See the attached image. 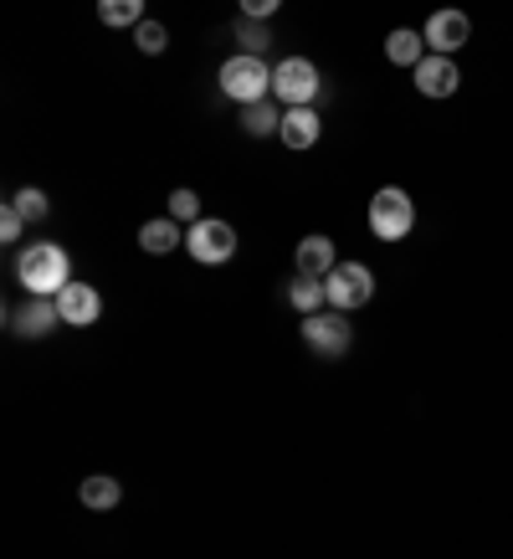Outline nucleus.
<instances>
[{
  "label": "nucleus",
  "instance_id": "nucleus-9",
  "mask_svg": "<svg viewBox=\"0 0 513 559\" xmlns=\"http://www.w3.org/2000/svg\"><path fill=\"white\" fill-rule=\"evenodd\" d=\"M421 36H427V47L437 51V57H452L457 47H467V36H473V21H467V11H437V16L421 26Z\"/></svg>",
  "mask_w": 513,
  "mask_h": 559
},
{
  "label": "nucleus",
  "instance_id": "nucleus-15",
  "mask_svg": "<svg viewBox=\"0 0 513 559\" xmlns=\"http://www.w3.org/2000/svg\"><path fill=\"white\" fill-rule=\"evenodd\" d=\"M77 498H83V509H93V513H114L123 503V483L108 473H93V477H83Z\"/></svg>",
  "mask_w": 513,
  "mask_h": 559
},
{
  "label": "nucleus",
  "instance_id": "nucleus-14",
  "mask_svg": "<svg viewBox=\"0 0 513 559\" xmlns=\"http://www.w3.org/2000/svg\"><path fill=\"white\" fill-rule=\"evenodd\" d=\"M293 262H298L303 277H329V272L339 267V252H334V241L329 237H303L298 241V252H293Z\"/></svg>",
  "mask_w": 513,
  "mask_h": 559
},
{
  "label": "nucleus",
  "instance_id": "nucleus-13",
  "mask_svg": "<svg viewBox=\"0 0 513 559\" xmlns=\"http://www.w3.org/2000/svg\"><path fill=\"white\" fill-rule=\"evenodd\" d=\"M139 247H144L150 257H170L175 247H186V226L170 221V216H154V221L139 226Z\"/></svg>",
  "mask_w": 513,
  "mask_h": 559
},
{
  "label": "nucleus",
  "instance_id": "nucleus-12",
  "mask_svg": "<svg viewBox=\"0 0 513 559\" xmlns=\"http://www.w3.org/2000/svg\"><path fill=\"white\" fill-rule=\"evenodd\" d=\"M319 134H324L319 108H288V114H283V129H277V139H283L288 150H313Z\"/></svg>",
  "mask_w": 513,
  "mask_h": 559
},
{
  "label": "nucleus",
  "instance_id": "nucleus-1",
  "mask_svg": "<svg viewBox=\"0 0 513 559\" xmlns=\"http://www.w3.org/2000/svg\"><path fill=\"white\" fill-rule=\"evenodd\" d=\"M16 283L26 288V298H57L72 283V262L57 241H32L16 257Z\"/></svg>",
  "mask_w": 513,
  "mask_h": 559
},
{
  "label": "nucleus",
  "instance_id": "nucleus-5",
  "mask_svg": "<svg viewBox=\"0 0 513 559\" xmlns=\"http://www.w3.org/2000/svg\"><path fill=\"white\" fill-rule=\"evenodd\" d=\"M324 288H329V308L359 313V308L375 298V272L365 267V262H339V267L324 277Z\"/></svg>",
  "mask_w": 513,
  "mask_h": 559
},
{
  "label": "nucleus",
  "instance_id": "nucleus-2",
  "mask_svg": "<svg viewBox=\"0 0 513 559\" xmlns=\"http://www.w3.org/2000/svg\"><path fill=\"white\" fill-rule=\"evenodd\" d=\"M216 83H222V93L231 103H241V108L267 103V93H273V62H262V57H247V51H237V57H226V62H222Z\"/></svg>",
  "mask_w": 513,
  "mask_h": 559
},
{
  "label": "nucleus",
  "instance_id": "nucleus-11",
  "mask_svg": "<svg viewBox=\"0 0 513 559\" xmlns=\"http://www.w3.org/2000/svg\"><path fill=\"white\" fill-rule=\"evenodd\" d=\"M57 313H62V323H72V329L98 323V313H103L98 288H87V283H68V288L57 293Z\"/></svg>",
  "mask_w": 513,
  "mask_h": 559
},
{
  "label": "nucleus",
  "instance_id": "nucleus-25",
  "mask_svg": "<svg viewBox=\"0 0 513 559\" xmlns=\"http://www.w3.org/2000/svg\"><path fill=\"white\" fill-rule=\"evenodd\" d=\"M241 16H247V21H273L277 16V0H241Z\"/></svg>",
  "mask_w": 513,
  "mask_h": 559
},
{
  "label": "nucleus",
  "instance_id": "nucleus-24",
  "mask_svg": "<svg viewBox=\"0 0 513 559\" xmlns=\"http://www.w3.org/2000/svg\"><path fill=\"white\" fill-rule=\"evenodd\" d=\"M21 231H26V221H21L16 211L5 205V211H0V241H5V247H16V241H21Z\"/></svg>",
  "mask_w": 513,
  "mask_h": 559
},
{
  "label": "nucleus",
  "instance_id": "nucleus-19",
  "mask_svg": "<svg viewBox=\"0 0 513 559\" xmlns=\"http://www.w3.org/2000/svg\"><path fill=\"white\" fill-rule=\"evenodd\" d=\"M241 129H247L252 139L277 134V129H283V114H277V103H252V108H241Z\"/></svg>",
  "mask_w": 513,
  "mask_h": 559
},
{
  "label": "nucleus",
  "instance_id": "nucleus-3",
  "mask_svg": "<svg viewBox=\"0 0 513 559\" xmlns=\"http://www.w3.org/2000/svg\"><path fill=\"white\" fill-rule=\"evenodd\" d=\"M410 226H416L410 195L401 186H380L375 195H370V231H375L380 241H406Z\"/></svg>",
  "mask_w": 513,
  "mask_h": 559
},
{
  "label": "nucleus",
  "instance_id": "nucleus-16",
  "mask_svg": "<svg viewBox=\"0 0 513 559\" xmlns=\"http://www.w3.org/2000/svg\"><path fill=\"white\" fill-rule=\"evenodd\" d=\"M385 57H391L395 68H421V62H427V36L421 32H406V26H401V32H391L385 36Z\"/></svg>",
  "mask_w": 513,
  "mask_h": 559
},
{
  "label": "nucleus",
  "instance_id": "nucleus-20",
  "mask_svg": "<svg viewBox=\"0 0 513 559\" xmlns=\"http://www.w3.org/2000/svg\"><path fill=\"white\" fill-rule=\"evenodd\" d=\"M98 21L103 26H139V21H144V5H139V0H103Z\"/></svg>",
  "mask_w": 513,
  "mask_h": 559
},
{
  "label": "nucleus",
  "instance_id": "nucleus-22",
  "mask_svg": "<svg viewBox=\"0 0 513 559\" xmlns=\"http://www.w3.org/2000/svg\"><path fill=\"white\" fill-rule=\"evenodd\" d=\"M170 221H180V226H195L201 221V195L195 190H170Z\"/></svg>",
  "mask_w": 513,
  "mask_h": 559
},
{
  "label": "nucleus",
  "instance_id": "nucleus-4",
  "mask_svg": "<svg viewBox=\"0 0 513 559\" xmlns=\"http://www.w3.org/2000/svg\"><path fill=\"white\" fill-rule=\"evenodd\" d=\"M303 344L319 359H344L349 344H355V323L339 308H324V313H308L303 319Z\"/></svg>",
  "mask_w": 513,
  "mask_h": 559
},
{
  "label": "nucleus",
  "instance_id": "nucleus-17",
  "mask_svg": "<svg viewBox=\"0 0 513 559\" xmlns=\"http://www.w3.org/2000/svg\"><path fill=\"white\" fill-rule=\"evenodd\" d=\"M288 304L298 308V313H324L329 308V288H324V277H303V272H298V277H293L288 283Z\"/></svg>",
  "mask_w": 513,
  "mask_h": 559
},
{
  "label": "nucleus",
  "instance_id": "nucleus-7",
  "mask_svg": "<svg viewBox=\"0 0 513 559\" xmlns=\"http://www.w3.org/2000/svg\"><path fill=\"white\" fill-rule=\"evenodd\" d=\"M186 252L205 267H222L237 257V231H231V221H216V216H201L195 226L186 231Z\"/></svg>",
  "mask_w": 513,
  "mask_h": 559
},
{
  "label": "nucleus",
  "instance_id": "nucleus-6",
  "mask_svg": "<svg viewBox=\"0 0 513 559\" xmlns=\"http://www.w3.org/2000/svg\"><path fill=\"white\" fill-rule=\"evenodd\" d=\"M273 98L283 103V114L288 108H308V103L319 98V68L308 57H283L273 68Z\"/></svg>",
  "mask_w": 513,
  "mask_h": 559
},
{
  "label": "nucleus",
  "instance_id": "nucleus-23",
  "mask_svg": "<svg viewBox=\"0 0 513 559\" xmlns=\"http://www.w3.org/2000/svg\"><path fill=\"white\" fill-rule=\"evenodd\" d=\"M237 41H241V51H247V57H262V51H267V32H262L256 21H241Z\"/></svg>",
  "mask_w": 513,
  "mask_h": 559
},
{
  "label": "nucleus",
  "instance_id": "nucleus-10",
  "mask_svg": "<svg viewBox=\"0 0 513 559\" xmlns=\"http://www.w3.org/2000/svg\"><path fill=\"white\" fill-rule=\"evenodd\" d=\"M462 87V68L452 62V57H437V51H427V62L416 68V93L421 98H452Z\"/></svg>",
  "mask_w": 513,
  "mask_h": 559
},
{
  "label": "nucleus",
  "instance_id": "nucleus-8",
  "mask_svg": "<svg viewBox=\"0 0 513 559\" xmlns=\"http://www.w3.org/2000/svg\"><path fill=\"white\" fill-rule=\"evenodd\" d=\"M57 323H62V313H57V298H26V304L5 308V329H11L16 340H47Z\"/></svg>",
  "mask_w": 513,
  "mask_h": 559
},
{
  "label": "nucleus",
  "instance_id": "nucleus-21",
  "mask_svg": "<svg viewBox=\"0 0 513 559\" xmlns=\"http://www.w3.org/2000/svg\"><path fill=\"white\" fill-rule=\"evenodd\" d=\"M134 41H139V51H144V57H159V51L170 47V32H165V26H159L154 16H144L134 26Z\"/></svg>",
  "mask_w": 513,
  "mask_h": 559
},
{
  "label": "nucleus",
  "instance_id": "nucleus-18",
  "mask_svg": "<svg viewBox=\"0 0 513 559\" xmlns=\"http://www.w3.org/2000/svg\"><path fill=\"white\" fill-rule=\"evenodd\" d=\"M11 211H16L26 226H36V221H47V211H51V201H47V190H36V186H21L16 195H11Z\"/></svg>",
  "mask_w": 513,
  "mask_h": 559
}]
</instances>
